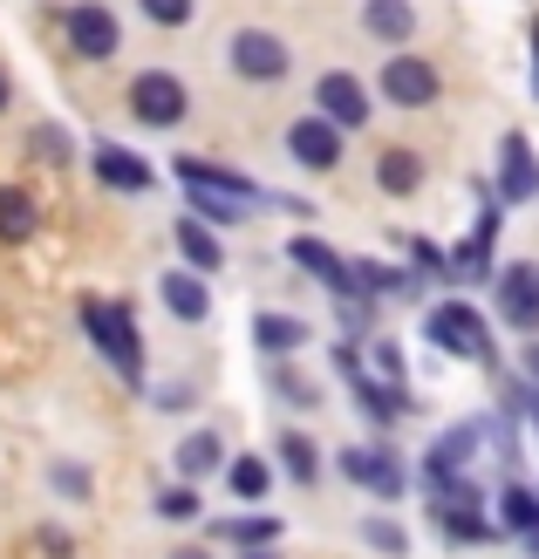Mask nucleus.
Here are the masks:
<instances>
[{
    "label": "nucleus",
    "instance_id": "nucleus-19",
    "mask_svg": "<svg viewBox=\"0 0 539 559\" xmlns=\"http://www.w3.org/2000/svg\"><path fill=\"white\" fill-rule=\"evenodd\" d=\"M307 342H315V328H307L301 314H280V307H260V314H253V348H260L267 361H294Z\"/></svg>",
    "mask_w": 539,
    "mask_h": 559
},
{
    "label": "nucleus",
    "instance_id": "nucleus-17",
    "mask_svg": "<svg viewBox=\"0 0 539 559\" xmlns=\"http://www.w3.org/2000/svg\"><path fill=\"white\" fill-rule=\"evenodd\" d=\"M342 144H349V136L335 130L328 117H315V109L288 123V157L301 164V171H335V164H342Z\"/></svg>",
    "mask_w": 539,
    "mask_h": 559
},
{
    "label": "nucleus",
    "instance_id": "nucleus-2",
    "mask_svg": "<svg viewBox=\"0 0 539 559\" xmlns=\"http://www.w3.org/2000/svg\"><path fill=\"white\" fill-rule=\"evenodd\" d=\"M82 334L96 342V355L117 369L130 389H144V334H137V314L124 300H96V294H82Z\"/></svg>",
    "mask_w": 539,
    "mask_h": 559
},
{
    "label": "nucleus",
    "instance_id": "nucleus-29",
    "mask_svg": "<svg viewBox=\"0 0 539 559\" xmlns=\"http://www.w3.org/2000/svg\"><path fill=\"white\" fill-rule=\"evenodd\" d=\"M42 233V205L27 185H0V246H21Z\"/></svg>",
    "mask_w": 539,
    "mask_h": 559
},
{
    "label": "nucleus",
    "instance_id": "nucleus-15",
    "mask_svg": "<svg viewBox=\"0 0 539 559\" xmlns=\"http://www.w3.org/2000/svg\"><path fill=\"white\" fill-rule=\"evenodd\" d=\"M172 178H178V185H206V191H225V199H239L246 212H253V205H280V199H273V191H267L260 178L233 171V164H212V157H178V164H172Z\"/></svg>",
    "mask_w": 539,
    "mask_h": 559
},
{
    "label": "nucleus",
    "instance_id": "nucleus-12",
    "mask_svg": "<svg viewBox=\"0 0 539 559\" xmlns=\"http://www.w3.org/2000/svg\"><path fill=\"white\" fill-rule=\"evenodd\" d=\"M62 35L69 48L82 55V62H109V55L124 48V21L103 8V0H75V8L62 14Z\"/></svg>",
    "mask_w": 539,
    "mask_h": 559
},
{
    "label": "nucleus",
    "instance_id": "nucleus-13",
    "mask_svg": "<svg viewBox=\"0 0 539 559\" xmlns=\"http://www.w3.org/2000/svg\"><path fill=\"white\" fill-rule=\"evenodd\" d=\"M288 260H294L301 273H315L321 287H328V300H335V307H342V300H362V294H355V266H349L342 253H335L328 239H315V233H294V239H288Z\"/></svg>",
    "mask_w": 539,
    "mask_h": 559
},
{
    "label": "nucleus",
    "instance_id": "nucleus-30",
    "mask_svg": "<svg viewBox=\"0 0 539 559\" xmlns=\"http://www.w3.org/2000/svg\"><path fill=\"white\" fill-rule=\"evenodd\" d=\"M225 491H233L239 506H267V491H273V464H267L260 451L225 457Z\"/></svg>",
    "mask_w": 539,
    "mask_h": 559
},
{
    "label": "nucleus",
    "instance_id": "nucleus-44",
    "mask_svg": "<svg viewBox=\"0 0 539 559\" xmlns=\"http://www.w3.org/2000/svg\"><path fill=\"white\" fill-rule=\"evenodd\" d=\"M519 376H526V382H539V334H532V342L519 348Z\"/></svg>",
    "mask_w": 539,
    "mask_h": 559
},
{
    "label": "nucleus",
    "instance_id": "nucleus-5",
    "mask_svg": "<svg viewBox=\"0 0 539 559\" xmlns=\"http://www.w3.org/2000/svg\"><path fill=\"white\" fill-rule=\"evenodd\" d=\"M335 471H342L349 485H362L376 506H396V498L417 485V471L403 464V451H396V443H383V437H376V443H349V451H335Z\"/></svg>",
    "mask_w": 539,
    "mask_h": 559
},
{
    "label": "nucleus",
    "instance_id": "nucleus-6",
    "mask_svg": "<svg viewBox=\"0 0 539 559\" xmlns=\"http://www.w3.org/2000/svg\"><path fill=\"white\" fill-rule=\"evenodd\" d=\"M485 451V416H465V424H450L437 430L431 443H423V464H417V485L423 491H437L450 478H471V457Z\"/></svg>",
    "mask_w": 539,
    "mask_h": 559
},
{
    "label": "nucleus",
    "instance_id": "nucleus-49",
    "mask_svg": "<svg viewBox=\"0 0 539 559\" xmlns=\"http://www.w3.org/2000/svg\"><path fill=\"white\" fill-rule=\"evenodd\" d=\"M239 559H280V552H273V546H260V552H239Z\"/></svg>",
    "mask_w": 539,
    "mask_h": 559
},
{
    "label": "nucleus",
    "instance_id": "nucleus-3",
    "mask_svg": "<svg viewBox=\"0 0 539 559\" xmlns=\"http://www.w3.org/2000/svg\"><path fill=\"white\" fill-rule=\"evenodd\" d=\"M499 226H505V205H499L492 178H471V233L450 246V280H458V287H492L499 280V266H492Z\"/></svg>",
    "mask_w": 539,
    "mask_h": 559
},
{
    "label": "nucleus",
    "instance_id": "nucleus-41",
    "mask_svg": "<svg viewBox=\"0 0 539 559\" xmlns=\"http://www.w3.org/2000/svg\"><path fill=\"white\" fill-rule=\"evenodd\" d=\"M35 157H48V164H69V157H75V144L62 136V123H42V130H35Z\"/></svg>",
    "mask_w": 539,
    "mask_h": 559
},
{
    "label": "nucleus",
    "instance_id": "nucleus-9",
    "mask_svg": "<svg viewBox=\"0 0 539 559\" xmlns=\"http://www.w3.org/2000/svg\"><path fill=\"white\" fill-rule=\"evenodd\" d=\"M492 314L513 328L519 342H532V334H539V260L499 266V280H492Z\"/></svg>",
    "mask_w": 539,
    "mask_h": 559
},
{
    "label": "nucleus",
    "instance_id": "nucleus-40",
    "mask_svg": "<svg viewBox=\"0 0 539 559\" xmlns=\"http://www.w3.org/2000/svg\"><path fill=\"white\" fill-rule=\"evenodd\" d=\"M48 485L62 491V498H90V491H96V478H90L82 464H48Z\"/></svg>",
    "mask_w": 539,
    "mask_h": 559
},
{
    "label": "nucleus",
    "instance_id": "nucleus-20",
    "mask_svg": "<svg viewBox=\"0 0 539 559\" xmlns=\"http://www.w3.org/2000/svg\"><path fill=\"white\" fill-rule=\"evenodd\" d=\"M423 178H431V164H423V151H410V144H389L376 157V191L383 199H417Z\"/></svg>",
    "mask_w": 539,
    "mask_h": 559
},
{
    "label": "nucleus",
    "instance_id": "nucleus-23",
    "mask_svg": "<svg viewBox=\"0 0 539 559\" xmlns=\"http://www.w3.org/2000/svg\"><path fill=\"white\" fill-rule=\"evenodd\" d=\"M172 464H178V485H206L212 471H225V437L219 430H191L172 451Z\"/></svg>",
    "mask_w": 539,
    "mask_h": 559
},
{
    "label": "nucleus",
    "instance_id": "nucleus-39",
    "mask_svg": "<svg viewBox=\"0 0 539 559\" xmlns=\"http://www.w3.org/2000/svg\"><path fill=\"white\" fill-rule=\"evenodd\" d=\"M137 14L151 27H191V0H137Z\"/></svg>",
    "mask_w": 539,
    "mask_h": 559
},
{
    "label": "nucleus",
    "instance_id": "nucleus-48",
    "mask_svg": "<svg viewBox=\"0 0 539 559\" xmlns=\"http://www.w3.org/2000/svg\"><path fill=\"white\" fill-rule=\"evenodd\" d=\"M519 546H526V559H539V533H526V539H519Z\"/></svg>",
    "mask_w": 539,
    "mask_h": 559
},
{
    "label": "nucleus",
    "instance_id": "nucleus-35",
    "mask_svg": "<svg viewBox=\"0 0 539 559\" xmlns=\"http://www.w3.org/2000/svg\"><path fill=\"white\" fill-rule=\"evenodd\" d=\"M362 546L383 552V559H410V533H403L389 512H368V519H362Z\"/></svg>",
    "mask_w": 539,
    "mask_h": 559
},
{
    "label": "nucleus",
    "instance_id": "nucleus-28",
    "mask_svg": "<svg viewBox=\"0 0 539 559\" xmlns=\"http://www.w3.org/2000/svg\"><path fill=\"white\" fill-rule=\"evenodd\" d=\"M362 35L403 48L417 35V8H410V0H362Z\"/></svg>",
    "mask_w": 539,
    "mask_h": 559
},
{
    "label": "nucleus",
    "instance_id": "nucleus-34",
    "mask_svg": "<svg viewBox=\"0 0 539 559\" xmlns=\"http://www.w3.org/2000/svg\"><path fill=\"white\" fill-rule=\"evenodd\" d=\"M151 512H157L164 525H191V519H206V498H198V485H164V491L151 498Z\"/></svg>",
    "mask_w": 539,
    "mask_h": 559
},
{
    "label": "nucleus",
    "instance_id": "nucleus-21",
    "mask_svg": "<svg viewBox=\"0 0 539 559\" xmlns=\"http://www.w3.org/2000/svg\"><path fill=\"white\" fill-rule=\"evenodd\" d=\"M157 300L172 307V321H206L212 314V287H206V273H191V266H172L157 280Z\"/></svg>",
    "mask_w": 539,
    "mask_h": 559
},
{
    "label": "nucleus",
    "instance_id": "nucleus-18",
    "mask_svg": "<svg viewBox=\"0 0 539 559\" xmlns=\"http://www.w3.org/2000/svg\"><path fill=\"white\" fill-rule=\"evenodd\" d=\"M90 171H96V185L124 191V199H144V191H157L151 157H137V151H124V144H96V151H90Z\"/></svg>",
    "mask_w": 539,
    "mask_h": 559
},
{
    "label": "nucleus",
    "instance_id": "nucleus-32",
    "mask_svg": "<svg viewBox=\"0 0 539 559\" xmlns=\"http://www.w3.org/2000/svg\"><path fill=\"white\" fill-rule=\"evenodd\" d=\"M185 205H191V218H206L212 233H225V226H239V218H246L239 199H225V191H206V185H185Z\"/></svg>",
    "mask_w": 539,
    "mask_h": 559
},
{
    "label": "nucleus",
    "instance_id": "nucleus-37",
    "mask_svg": "<svg viewBox=\"0 0 539 559\" xmlns=\"http://www.w3.org/2000/svg\"><path fill=\"white\" fill-rule=\"evenodd\" d=\"M368 376H383V382H396V389H410V361H403V348H396L389 334H376V342H368Z\"/></svg>",
    "mask_w": 539,
    "mask_h": 559
},
{
    "label": "nucleus",
    "instance_id": "nucleus-26",
    "mask_svg": "<svg viewBox=\"0 0 539 559\" xmlns=\"http://www.w3.org/2000/svg\"><path fill=\"white\" fill-rule=\"evenodd\" d=\"M212 539L239 546V552H260V546H280V519L273 512H233V519H212Z\"/></svg>",
    "mask_w": 539,
    "mask_h": 559
},
{
    "label": "nucleus",
    "instance_id": "nucleus-8",
    "mask_svg": "<svg viewBox=\"0 0 539 559\" xmlns=\"http://www.w3.org/2000/svg\"><path fill=\"white\" fill-rule=\"evenodd\" d=\"M130 117L144 123V130H178L191 117V90H185V75L172 69H144V75H130Z\"/></svg>",
    "mask_w": 539,
    "mask_h": 559
},
{
    "label": "nucleus",
    "instance_id": "nucleus-22",
    "mask_svg": "<svg viewBox=\"0 0 539 559\" xmlns=\"http://www.w3.org/2000/svg\"><path fill=\"white\" fill-rule=\"evenodd\" d=\"M492 519H499V533L505 539H526V533H539V485H526V478H513L499 498H492Z\"/></svg>",
    "mask_w": 539,
    "mask_h": 559
},
{
    "label": "nucleus",
    "instance_id": "nucleus-46",
    "mask_svg": "<svg viewBox=\"0 0 539 559\" xmlns=\"http://www.w3.org/2000/svg\"><path fill=\"white\" fill-rule=\"evenodd\" d=\"M8 103H14V75H8V69H0V109H8Z\"/></svg>",
    "mask_w": 539,
    "mask_h": 559
},
{
    "label": "nucleus",
    "instance_id": "nucleus-7",
    "mask_svg": "<svg viewBox=\"0 0 539 559\" xmlns=\"http://www.w3.org/2000/svg\"><path fill=\"white\" fill-rule=\"evenodd\" d=\"M225 62H233V75L253 82V90H273V82L294 75V55H288V41H280L273 27H239V35L225 41Z\"/></svg>",
    "mask_w": 539,
    "mask_h": 559
},
{
    "label": "nucleus",
    "instance_id": "nucleus-10",
    "mask_svg": "<svg viewBox=\"0 0 539 559\" xmlns=\"http://www.w3.org/2000/svg\"><path fill=\"white\" fill-rule=\"evenodd\" d=\"M492 191H499V205H505V212L539 199V151H532V136H526V130H505V136H499V171H492Z\"/></svg>",
    "mask_w": 539,
    "mask_h": 559
},
{
    "label": "nucleus",
    "instance_id": "nucleus-11",
    "mask_svg": "<svg viewBox=\"0 0 539 559\" xmlns=\"http://www.w3.org/2000/svg\"><path fill=\"white\" fill-rule=\"evenodd\" d=\"M376 90H383V103H396V109H431L437 90H444V75L423 62V55L396 48L389 62H383V75H376Z\"/></svg>",
    "mask_w": 539,
    "mask_h": 559
},
{
    "label": "nucleus",
    "instance_id": "nucleus-45",
    "mask_svg": "<svg viewBox=\"0 0 539 559\" xmlns=\"http://www.w3.org/2000/svg\"><path fill=\"white\" fill-rule=\"evenodd\" d=\"M526 48H532V96H539V14L526 21Z\"/></svg>",
    "mask_w": 539,
    "mask_h": 559
},
{
    "label": "nucleus",
    "instance_id": "nucleus-38",
    "mask_svg": "<svg viewBox=\"0 0 539 559\" xmlns=\"http://www.w3.org/2000/svg\"><path fill=\"white\" fill-rule=\"evenodd\" d=\"M368 342H355V334H342V342H335L328 348V361H335V376H342V382H362L368 376V355H362Z\"/></svg>",
    "mask_w": 539,
    "mask_h": 559
},
{
    "label": "nucleus",
    "instance_id": "nucleus-47",
    "mask_svg": "<svg viewBox=\"0 0 539 559\" xmlns=\"http://www.w3.org/2000/svg\"><path fill=\"white\" fill-rule=\"evenodd\" d=\"M172 559H212V552H206V546H178Z\"/></svg>",
    "mask_w": 539,
    "mask_h": 559
},
{
    "label": "nucleus",
    "instance_id": "nucleus-25",
    "mask_svg": "<svg viewBox=\"0 0 539 559\" xmlns=\"http://www.w3.org/2000/svg\"><path fill=\"white\" fill-rule=\"evenodd\" d=\"M349 266H355V294L362 300H410V294H423V280L403 273V266H383V260H349Z\"/></svg>",
    "mask_w": 539,
    "mask_h": 559
},
{
    "label": "nucleus",
    "instance_id": "nucleus-24",
    "mask_svg": "<svg viewBox=\"0 0 539 559\" xmlns=\"http://www.w3.org/2000/svg\"><path fill=\"white\" fill-rule=\"evenodd\" d=\"M172 239H178V260H185L191 273H206V280H212V273L225 266V239H219V233L206 226V218H191V212H185Z\"/></svg>",
    "mask_w": 539,
    "mask_h": 559
},
{
    "label": "nucleus",
    "instance_id": "nucleus-36",
    "mask_svg": "<svg viewBox=\"0 0 539 559\" xmlns=\"http://www.w3.org/2000/svg\"><path fill=\"white\" fill-rule=\"evenodd\" d=\"M403 253H410V273L417 280H450V253H444L431 233H403Z\"/></svg>",
    "mask_w": 539,
    "mask_h": 559
},
{
    "label": "nucleus",
    "instance_id": "nucleus-43",
    "mask_svg": "<svg viewBox=\"0 0 539 559\" xmlns=\"http://www.w3.org/2000/svg\"><path fill=\"white\" fill-rule=\"evenodd\" d=\"M157 409H191V382H172V389H151Z\"/></svg>",
    "mask_w": 539,
    "mask_h": 559
},
{
    "label": "nucleus",
    "instance_id": "nucleus-31",
    "mask_svg": "<svg viewBox=\"0 0 539 559\" xmlns=\"http://www.w3.org/2000/svg\"><path fill=\"white\" fill-rule=\"evenodd\" d=\"M267 389H273V396L288 403V409H321V389L307 382L294 361H267Z\"/></svg>",
    "mask_w": 539,
    "mask_h": 559
},
{
    "label": "nucleus",
    "instance_id": "nucleus-1",
    "mask_svg": "<svg viewBox=\"0 0 539 559\" xmlns=\"http://www.w3.org/2000/svg\"><path fill=\"white\" fill-rule=\"evenodd\" d=\"M423 342L450 361H478V369L499 376V342H492V321L478 314V300H458V294L437 300L431 314H423Z\"/></svg>",
    "mask_w": 539,
    "mask_h": 559
},
{
    "label": "nucleus",
    "instance_id": "nucleus-33",
    "mask_svg": "<svg viewBox=\"0 0 539 559\" xmlns=\"http://www.w3.org/2000/svg\"><path fill=\"white\" fill-rule=\"evenodd\" d=\"M485 443H492V457H499L505 471H519V464H526V437H519V416L492 409V416H485Z\"/></svg>",
    "mask_w": 539,
    "mask_h": 559
},
{
    "label": "nucleus",
    "instance_id": "nucleus-27",
    "mask_svg": "<svg viewBox=\"0 0 539 559\" xmlns=\"http://www.w3.org/2000/svg\"><path fill=\"white\" fill-rule=\"evenodd\" d=\"M273 457H280V471H288V485H301V491L321 485V451H315V437H307V430H280L273 437Z\"/></svg>",
    "mask_w": 539,
    "mask_h": 559
},
{
    "label": "nucleus",
    "instance_id": "nucleus-16",
    "mask_svg": "<svg viewBox=\"0 0 539 559\" xmlns=\"http://www.w3.org/2000/svg\"><path fill=\"white\" fill-rule=\"evenodd\" d=\"M355 389V409H362V424L376 430V437H389L396 424H410V416H423V403L410 396V389H396V382H383V376H362V382H349Z\"/></svg>",
    "mask_w": 539,
    "mask_h": 559
},
{
    "label": "nucleus",
    "instance_id": "nucleus-4",
    "mask_svg": "<svg viewBox=\"0 0 539 559\" xmlns=\"http://www.w3.org/2000/svg\"><path fill=\"white\" fill-rule=\"evenodd\" d=\"M423 512H431V525L450 546H492V539H505L499 519H492V498L478 491L471 478H450L437 491H423Z\"/></svg>",
    "mask_w": 539,
    "mask_h": 559
},
{
    "label": "nucleus",
    "instance_id": "nucleus-14",
    "mask_svg": "<svg viewBox=\"0 0 539 559\" xmlns=\"http://www.w3.org/2000/svg\"><path fill=\"white\" fill-rule=\"evenodd\" d=\"M315 117H328L335 130H368V90H362V75H349V69H328V75H315Z\"/></svg>",
    "mask_w": 539,
    "mask_h": 559
},
{
    "label": "nucleus",
    "instance_id": "nucleus-42",
    "mask_svg": "<svg viewBox=\"0 0 539 559\" xmlns=\"http://www.w3.org/2000/svg\"><path fill=\"white\" fill-rule=\"evenodd\" d=\"M42 552L48 559H75V539L62 533V525H42Z\"/></svg>",
    "mask_w": 539,
    "mask_h": 559
}]
</instances>
